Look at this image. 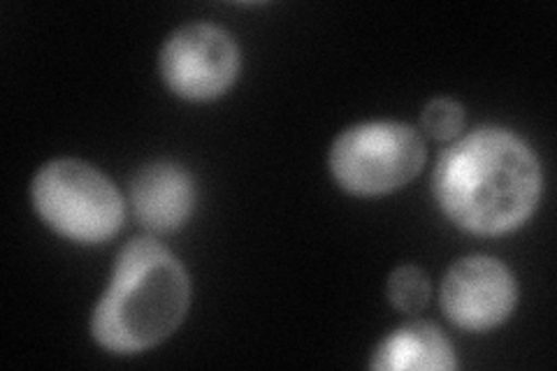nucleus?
I'll list each match as a JSON object with an SVG mask.
<instances>
[{
    "instance_id": "nucleus-3",
    "label": "nucleus",
    "mask_w": 557,
    "mask_h": 371,
    "mask_svg": "<svg viewBox=\"0 0 557 371\" xmlns=\"http://www.w3.org/2000/svg\"><path fill=\"white\" fill-rule=\"evenodd\" d=\"M30 200L57 235L77 244H104L126 221V202L96 165L57 158L33 176Z\"/></svg>"
},
{
    "instance_id": "nucleus-9",
    "label": "nucleus",
    "mask_w": 557,
    "mask_h": 371,
    "mask_svg": "<svg viewBox=\"0 0 557 371\" xmlns=\"http://www.w3.org/2000/svg\"><path fill=\"white\" fill-rule=\"evenodd\" d=\"M391 305L403 313H421L430 302V281L416 264H403L388 279Z\"/></svg>"
},
{
    "instance_id": "nucleus-5",
    "label": "nucleus",
    "mask_w": 557,
    "mask_h": 371,
    "mask_svg": "<svg viewBox=\"0 0 557 371\" xmlns=\"http://www.w3.org/2000/svg\"><path fill=\"white\" fill-rule=\"evenodd\" d=\"M239 47L233 35L216 24L180 26L163 42L159 70L174 96L190 102L221 98L239 75Z\"/></svg>"
},
{
    "instance_id": "nucleus-2",
    "label": "nucleus",
    "mask_w": 557,
    "mask_h": 371,
    "mask_svg": "<svg viewBox=\"0 0 557 371\" xmlns=\"http://www.w3.org/2000/svg\"><path fill=\"white\" fill-rule=\"evenodd\" d=\"M190 305V279L180 258L153 237H135L119 251L108 288L91 313L94 339L116 356L165 342Z\"/></svg>"
},
{
    "instance_id": "nucleus-4",
    "label": "nucleus",
    "mask_w": 557,
    "mask_h": 371,
    "mask_svg": "<svg viewBox=\"0 0 557 371\" xmlns=\"http://www.w3.org/2000/svg\"><path fill=\"white\" fill-rule=\"evenodd\" d=\"M421 133L397 121H368L346 128L330 147L327 165L342 190L358 198L388 196L423 172Z\"/></svg>"
},
{
    "instance_id": "nucleus-7",
    "label": "nucleus",
    "mask_w": 557,
    "mask_h": 371,
    "mask_svg": "<svg viewBox=\"0 0 557 371\" xmlns=\"http://www.w3.org/2000/svg\"><path fill=\"white\" fill-rule=\"evenodd\" d=\"M131 207L135 219L153 233H174L194 214V176L168 161L139 168L131 180Z\"/></svg>"
},
{
    "instance_id": "nucleus-6",
    "label": "nucleus",
    "mask_w": 557,
    "mask_h": 371,
    "mask_svg": "<svg viewBox=\"0 0 557 371\" xmlns=\"http://www.w3.org/2000/svg\"><path fill=\"white\" fill-rule=\"evenodd\" d=\"M440 299L453 325L487 332L509 321L518 305V284L502 260L467 256L448 268Z\"/></svg>"
},
{
    "instance_id": "nucleus-10",
    "label": "nucleus",
    "mask_w": 557,
    "mask_h": 371,
    "mask_svg": "<svg viewBox=\"0 0 557 371\" xmlns=\"http://www.w3.org/2000/svg\"><path fill=\"white\" fill-rule=\"evenodd\" d=\"M421 123L430 137L440 139V143H453L462 135L465 110L460 102L450 98H434L425 104Z\"/></svg>"
},
{
    "instance_id": "nucleus-1",
    "label": "nucleus",
    "mask_w": 557,
    "mask_h": 371,
    "mask_svg": "<svg viewBox=\"0 0 557 371\" xmlns=\"http://www.w3.org/2000/svg\"><path fill=\"white\" fill-rule=\"evenodd\" d=\"M534 151L507 131L485 126L453 139L432 172V196L448 221L479 237L509 235L542 200Z\"/></svg>"
},
{
    "instance_id": "nucleus-8",
    "label": "nucleus",
    "mask_w": 557,
    "mask_h": 371,
    "mask_svg": "<svg viewBox=\"0 0 557 371\" xmlns=\"http://www.w3.org/2000/svg\"><path fill=\"white\" fill-rule=\"evenodd\" d=\"M370 367L379 371H450L458 367V360L448 337L437 325L411 321L393 330L376 346Z\"/></svg>"
}]
</instances>
